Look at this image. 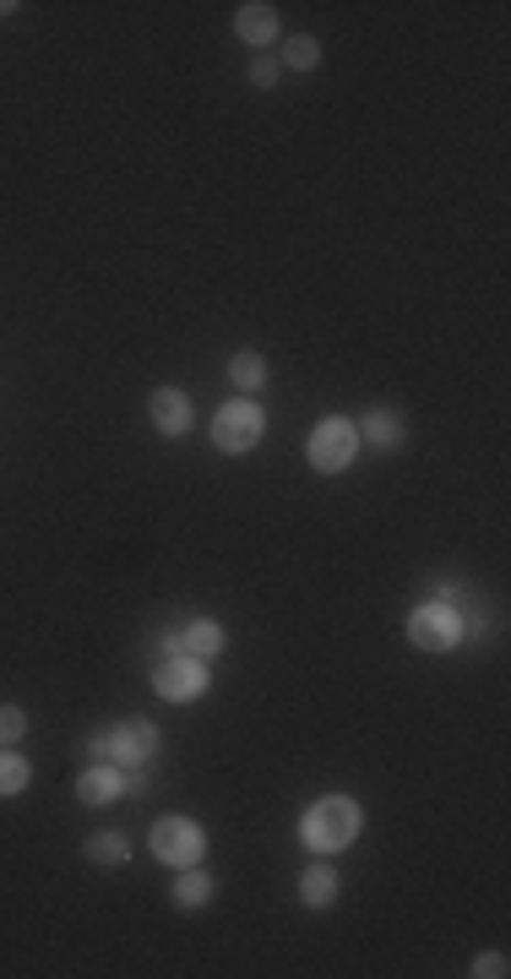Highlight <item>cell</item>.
Masks as SVG:
<instances>
[{
	"label": "cell",
	"instance_id": "1",
	"mask_svg": "<svg viewBox=\"0 0 511 979\" xmlns=\"http://www.w3.org/2000/svg\"><path fill=\"white\" fill-rule=\"evenodd\" d=\"M359 827H365L359 801H348V795H322V801L300 816V844L327 860V855H343V849L359 838Z\"/></svg>",
	"mask_w": 511,
	"mask_h": 979
},
{
	"label": "cell",
	"instance_id": "2",
	"mask_svg": "<svg viewBox=\"0 0 511 979\" xmlns=\"http://www.w3.org/2000/svg\"><path fill=\"white\" fill-rule=\"evenodd\" d=\"M83 751L93 762H115L120 773L148 768L153 751H159V724H153V718H126V724H115V729H98Z\"/></svg>",
	"mask_w": 511,
	"mask_h": 979
},
{
	"label": "cell",
	"instance_id": "3",
	"mask_svg": "<svg viewBox=\"0 0 511 979\" xmlns=\"http://www.w3.org/2000/svg\"><path fill=\"white\" fill-rule=\"evenodd\" d=\"M148 849H153L164 866L185 871V866H196V860L207 855V833H202L191 816H159L153 833H148Z\"/></svg>",
	"mask_w": 511,
	"mask_h": 979
},
{
	"label": "cell",
	"instance_id": "4",
	"mask_svg": "<svg viewBox=\"0 0 511 979\" xmlns=\"http://www.w3.org/2000/svg\"><path fill=\"white\" fill-rule=\"evenodd\" d=\"M305 457H311V468H316V474H343V468L359 457V425H348L343 414H327V420L311 431Z\"/></svg>",
	"mask_w": 511,
	"mask_h": 979
},
{
	"label": "cell",
	"instance_id": "5",
	"mask_svg": "<svg viewBox=\"0 0 511 979\" xmlns=\"http://www.w3.org/2000/svg\"><path fill=\"white\" fill-rule=\"evenodd\" d=\"M463 631H468V621H463L457 605H446V599H430V605H420V610L409 616V642H414L420 653H446V648H457Z\"/></svg>",
	"mask_w": 511,
	"mask_h": 979
},
{
	"label": "cell",
	"instance_id": "6",
	"mask_svg": "<svg viewBox=\"0 0 511 979\" xmlns=\"http://www.w3.org/2000/svg\"><path fill=\"white\" fill-rule=\"evenodd\" d=\"M261 436H267V414H261V403H246V398L224 403L213 420V446L229 457H246L251 446H261Z\"/></svg>",
	"mask_w": 511,
	"mask_h": 979
},
{
	"label": "cell",
	"instance_id": "7",
	"mask_svg": "<svg viewBox=\"0 0 511 979\" xmlns=\"http://www.w3.org/2000/svg\"><path fill=\"white\" fill-rule=\"evenodd\" d=\"M153 692H159L164 703H191V697H202V692H207V664H202V659H185V653L159 659V664H153Z\"/></svg>",
	"mask_w": 511,
	"mask_h": 979
},
{
	"label": "cell",
	"instance_id": "8",
	"mask_svg": "<svg viewBox=\"0 0 511 979\" xmlns=\"http://www.w3.org/2000/svg\"><path fill=\"white\" fill-rule=\"evenodd\" d=\"M224 642H229V631L218 621H191V626H180V631H164V637H159L164 659H170V653H185V659H202V664L218 659Z\"/></svg>",
	"mask_w": 511,
	"mask_h": 979
},
{
	"label": "cell",
	"instance_id": "9",
	"mask_svg": "<svg viewBox=\"0 0 511 979\" xmlns=\"http://www.w3.org/2000/svg\"><path fill=\"white\" fill-rule=\"evenodd\" d=\"M148 414H153V425H159V436H185L191 431V398L180 392V387H159L153 398H148Z\"/></svg>",
	"mask_w": 511,
	"mask_h": 979
},
{
	"label": "cell",
	"instance_id": "10",
	"mask_svg": "<svg viewBox=\"0 0 511 979\" xmlns=\"http://www.w3.org/2000/svg\"><path fill=\"white\" fill-rule=\"evenodd\" d=\"M126 795V773L115 762H93L83 779H77V801L83 805H115Z\"/></svg>",
	"mask_w": 511,
	"mask_h": 979
},
{
	"label": "cell",
	"instance_id": "11",
	"mask_svg": "<svg viewBox=\"0 0 511 979\" xmlns=\"http://www.w3.org/2000/svg\"><path fill=\"white\" fill-rule=\"evenodd\" d=\"M278 28H283V22H278V6H267V0H251V6L235 11V33H240L251 50H267V44L278 39Z\"/></svg>",
	"mask_w": 511,
	"mask_h": 979
},
{
	"label": "cell",
	"instance_id": "12",
	"mask_svg": "<svg viewBox=\"0 0 511 979\" xmlns=\"http://www.w3.org/2000/svg\"><path fill=\"white\" fill-rule=\"evenodd\" d=\"M359 442L376 446V452H398V446L409 442V425H403V414H392V409H370V414L359 420Z\"/></svg>",
	"mask_w": 511,
	"mask_h": 979
},
{
	"label": "cell",
	"instance_id": "13",
	"mask_svg": "<svg viewBox=\"0 0 511 979\" xmlns=\"http://www.w3.org/2000/svg\"><path fill=\"white\" fill-rule=\"evenodd\" d=\"M87 866H104V871H115V866H126L131 860V838L126 833H93L83 844Z\"/></svg>",
	"mask_w": 511,
	"mask_h": 979
},
{
	"label": "cell",
	"instance_id": "14",
	"mask_svg": "<svg viewBox=\"0 0 511 979\" xmlns=\"http://www.w3.org/2000/svg\"><path fill=\"white\" fill-rule=\"evenodd\" d=\"M300 903H305V909L338 903V871H333V866H311V871L300 877Z\"/></svg>",
	"mask_w": 511,
	"mask_h": 979
},
{
	"label": "cell",
	"instance_id": "15",
	"mask_svg": "<svg viewBox=\"0 0 511 979\" xmlns=\"http://www.w3.org/2000/svg\"><path fill=\"white\" fill-rule=\"evenodd\" d=\"M170 898L180 903V909H202V903H213V898H218V877H207V871L185 866V877L174 882Z\"/></svg>",
	"mask_w": 511,
	"mask_h": 979
},
{
	"label": "cell",
	"instance_id": "16",
	"mask_svg": "<svg viewBox=\"0 0 511 979\" xmlns=\"http://www.w3.org/2000/svg\"><path fill=\"white\" fill-rule=\"evenodd\" d=\"M229 381H235V392H261L267 387V359L256 355V349H240V355L229 359Z\"/></svg>",
	"mask_w": 511,
	"mask_h": 979
},
{
	"label": "cell",
	"instance_id": "17",
	"mask_svg": "<svg viewBox=\"0 0 511 979\" xmlns=\"http://www.w3.org/2000/svg\"><path fill=\"white\" fill-rule=\"evenodd\" d=\"M283 66H289V72H316V66H322V44H316L311 33L283 39Z\"/></svg>",
	"mask_w": 511,
	"mask_h": 979
},
{
	"label": "cell",
	"instance_id": "18",
	"mask_svg": "<svg viewBox=\"0 0 511 979\" xmlns=\"http://www.w3.org/2000/svg\"><path fill=\"white\" fill-rule=\"evenodd\" d=\"M28 779H33V768H28L17 751H6V746H0V801L22 795V790H28Z\"/></svg>",
	"mask_w": 511,
	"mask_h": 979
},
{
	"label": "cell",
	"instance_id": "19",
	"mask_svg": "<svg viewBox=\"0 0 511 979\" xmlns=\"http://www.w3.org/2000/svg\"><path fill=\"white\" fill-rule=\"evenodd\" d=\"M22 735H28V713L17 703H0V746H17Z\"/></svg>",
	"mask_w": 511,
	"mask_h": 979
},
{
	"label": "cell",
	"instance_id": "20",
	"mask_svg": "<svg viewBox=\"0 0 511 979\" xmlns=\"http://www.w3.org/2000/svg\"><path fill=\"white\" fill-rule=\"evenodd\" d=\"M468 975H474V979H501V975H507V953H479Z\"/></svg>",
	"mask_w": 511,
	"mask_h": 979
},
{
	"label": "cell",
	"instance_id": "21",
	"mask_svg": "<svg viewBox=\"0 0 511 979\" xmlns=\"http://www.w3.org/2000/svg\"><path fill=\"white\" fill-rule=\"evenodd\" d=\"M246 77H251V88H272V83H278V61H267V55H256L251 61V72H246Z\"/></svg>",
	"mask_w": 511,
	"mask_h": 979
},
{
	"label": "cell",
	"instance_id": "22",
	"mask_svg": "<svg viewBox=\"0 0 511 979\" xmlns=\"http://www.w3.org/2000/svg\"><path fill=\"white\" fill-rule=\"evenodd\" d=\"M17 11V0H0V17H11Z\"/></svg>",
	"mask_w": 511,
	"mask_h": 979
}]
</instances>
